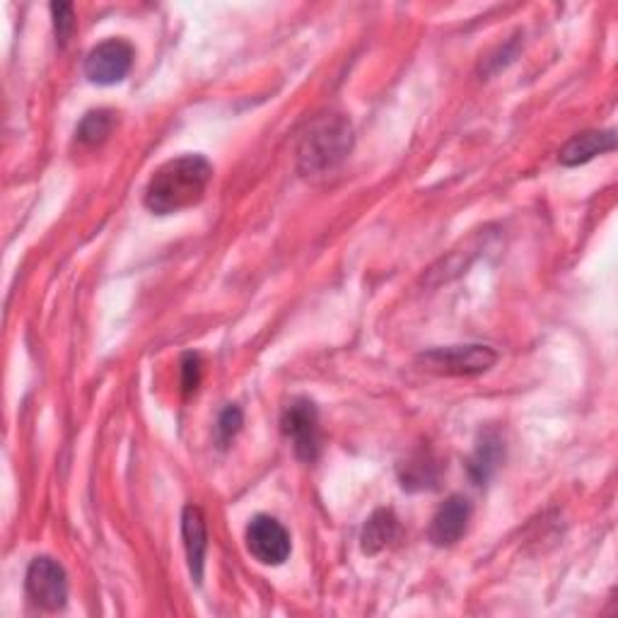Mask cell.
<instances>
[{
	"label": "cell",
	"mask_w": 618,
	"mask_h": 618,
	"mask_svg": "<svg viewBox=\"0 0 618 618\" xmlns=\"http://www.w3.org/2000/svg\"><path fill=\"white\" fill-rule=\"evenodd\" d=\"M213 179V165L203 155L169 159L151 177L143 193L145 209L155 215L181 213L201 203Z\"/></svg>",
	"instance_id": "1"
},
{
	"label": "cell",
	"mask_w": 618,
	"mask_h": 618,
	"mask_svg": "<svg viewBox=\"0 0 618 618\" xmlns=\"http://www.w3.org/2000/svg\"><path fill=\"white\" fill-rule=\"evenodd\" d=\"M353 147V126L341 114H326L307 126L297 143V167L302 175H322L348 157Z\"/></svg>",
	"instance_id": "2"
},
{
	"label": "cell",
	"mask_w": 618,
	"mask_h": 618,
	"mask_svg": "<svg viewBox=\"0 0 618 618\" xmlns=\"http://www.w3.org/2000/svg\"><path fill=\"white\" fill-rule=\"evenodd\" d=\"M423 370L440 377H474L488 372L498 363L490 346H448L420 353L416 360Z\"/></svg>",
	"instance_id": "3"
},
{
	"label": "cell",
	"mask_w": 618,
	"mask_h": 618,
	"mask_svg": "<svg viewBox=\"0 0 618 618\" xmlns=\"http://www.w3.org/2000/svg\"><path fill=\"white\" fill-rule=\"evenodd\" d=\"M283 435L293 442L295 454L312 464L322 452V432H319V411L309 399H293L281 418Z\"/></svg>",
	"instance_id": "4"
},
{
	"label": "cell",
	"mask_w": 618,
	"mask_h": 618,
	"mask_svg": "<svg viewBox=\"0 0 618 618\" xmlns=\"http://www.w3.org/2000/svg\"><path fill=\"white\" fill-rule=\"evenodd\" d=\"M27 597L44 611H61L68 602V575L59 560L34 558L25 575Z\"/></svg>",
	"instance_id": "5"
},
{
	"label": "cell",
	"mask_w": 618,
	"mask_h": 618,
	"mask_svg": "<svg viewBox=\"0 0 618 618\" xmlns=\"http://www.w3.org/2000/svg\"><path fill=\"white\" fill-rule=\"evenodd\" d=\"M247 548L261 566H283L293 544L285 526L271 514H257L247 526Z\"/></svg>",
	"instance_id": "6"
},
{
	"label": "cell",
	"mask_w": 618,
	"mask_h": 618,
	"mask_svg": "<svg viewBox=\"0 0 618 618\" xmlns=\"http://www.w3.org/2000/svg\"><path fill=\"white\" fill-rule=\"evenodd\" d=\"M135 51L126 39H107L87 54L85 75L95 85H117L131 73Z\"/></svg>",
	"instance_id": "7"
},
{
	"label": "cell",
	"mask_w": 618,
	"mask_h": 618,
	"mask_svg": "<svg viewBox=\"0 0 618 618\" xmlns=\"http://www.w3.org/2000/svg\"><path fill=\"white\" fill-rule=\"evenodd\" d=\"M468 520H472V506L462 496H452L444 500V506L435 512L430 524V542L435 546H452L466 534Z\"/></svg>",
	"instance_id": "8"
},
{
	"label": "cell",
	"mask_w": 618,
	"mask_h": 618,
	"mask_svg": "<svg viewBox=\"0 0 618 618\" xmlns=\"http://www.w3.org/2000/svg\"><path fill=\"white\" fill-rule=\"evenodd\" d=\"M616 147V133L614 131H585L572 135V139L560 147L558 159L566 167H580L590 163L597 155L611 153Z\"/></svg>",
	"instance_id": "9"
},
{
	"label": "cell",
	"mask_w": 618,
	"mask_h": 618,
	"mask_svg": "<svg viewBox=\"0 0 618 618\" xmlns=\"http://www.w3.org/2000/svg\"><path fill=\"white\" fill-rule=\"evenodd\" d=\"M181 534H185V548L189 558V570L197 582L203 578V558L209 548V532H205L203 512L197 506H187L181 514Z\"/></svg>",
	"instance_id": "10"
},
{
	"label": "cell",
	"mask_w": 618,
	"mask_h": 618,
	"mask_svg": "<svg viewBox=\"0 0 618 618\" xmlns=\"http://www.w3.org/2000/svg\"><path fill=\"white\" fill-rule=\"evenodd\" d=\"M396 539H399L396 514L392 510H377L363 530V551L375 556Z\"/></svg>",
	"instance_id": "11"
},
{
	"label": "cell",
	"mask_w": 618,
	"mask_h": 618,
	"mask_svg": "<svg viewBox=\"0 0 618 618\" xmlns=\"http://www.w3.org/2000/svg\"><path fill=\"white\" fill-rule=\"evenodd\" d=\"M500 444L502 442L498 440V435H494V432L484 435V440L478 442L474 460H472V464H468V472H472L476 484H486V480L490 478V474H494L496 468H498V464L502 460V448H500Z\"/></svg>",
	"instance_id": "12"
},
{
	"label": "cell",
	"mask_w": 618,
	"mask_h": 618,
	"mask_svg": "<svg viewBox=\"0 0 618 618\" xmlns=\"http://www.w3.org/2000/svg\"><path fill=\"white\" fill-rule=\"evenodd\" d=\"M114 126H117V117H114L109 109H97V111H90L87 117L80 121L75 135L80 143L99 145L109 139Z\"/></svg>",
	"instance_id": "13"
},
{
	"label": "cell",
	"mask_w": 618,
	"mask_h": 618,
	"mask_svg": "<svg viewBox=\"0 0 618 618\" xmlns=\"http://www.w3.org/2000/svg\"><path fill=\"white\" fill-rule=\"evenodd\" d=\"M242 423H245V416H242V408L239 406H227L221 418H217V426H215V435H217V444L221 448H227L235 438H237V432L242 430Z\"/></svg>",
	"instance_id": "14"
},
{
	"label": "cell",
	"mask_w": 618,
	"mask_h": 618,
	"mask_svg": "<svg viewBox=\"0 0 618 618\" xmlns=\"http://www.w3.org/2000/svg\"><path fill=\"white\" fill-rule=\"evenodd\" d=\"M51 13H54V27H56V41H59V47H66L68 39H71L73 29H75L73 5L71 3H54Z\"/></svg>",
	"instance_id": "15"
},
{
	"label": "cell",
	"mask_w": 618,
	"mask_h": 618,
	"mask_svg": "<svg viewBox=\"0 0 618 618\" xmlns=\"http://www.w3.org/2000/svg\"><path fill=\"white\" fill-rule=\"evenodd\" d=\"M201 356L199 353H187L185 358H181V387H185V392L191 394L197 392L199 384H201Z\"/></svg>",
	"instance_id": "16"
}]
</instances>
